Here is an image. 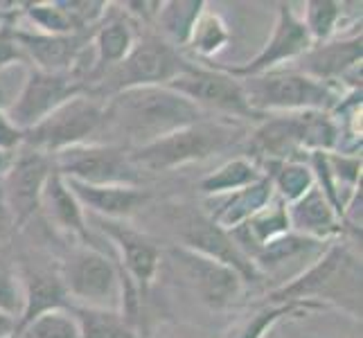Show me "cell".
Returning <instances> with one entry per match:
<instances>
[{"mask_svg":"<svg viewBox=\"0 0 363 338\" xmlns=\"http://www.w3.org/2000/svg\"><path fill=\"white\" fill-rule=\"evenodd\" d=\"M201 120L206 111L167 86L127 89L104 104V122L116 124L140 147Z\"/></svg>","mask_w":363,"mask_h":338,"instance_id":"obj_1","label":"cell"},{"mask_svg":"<svg viewBox=\"0 0 363 338\" xmlns=\"http://www.w3.org/2000/svg\"><path fill=\"white\" fill-rule=\"evenodd\" d=\"M240 127L233 122L201 120L190 127L172 131L158 140L138 147L129 156L135 169H172L185 162L206 160L237 140Z\"/></svg>","mask_w":363,"mask_h":338,"instance_id":"obj_2","label":"cell"},{"mask_svg":"<svg viewBox=\"0 0 363 338\" xmlns=\"http://www.w3.org/2000/svg\"><path fill=\"white\" fill-rule=\"evenodd\" d=\"M250 111H328L334 106V93L328 84L303 72L271 70L242 79Z\"/></svg>","mask_w":363,"mask_h":338,"instance_id":"obj_3","label":"cell"},{"mask_svg":"<svg viewBox=\"0 0 363 338\" xmlns=\"http://www.w3.org/2000/svg\"><path fill=\"white\" fill-rule=\"evenodd\" d=\"M104 124V104L84 93L55 108L45 120L23 133V145L36 152L57 154L74 145H86Z\"/></svg>","mask_w":363,"mask_h":338,"instance_id":"obj_4","label":"cell"},{"mask_svg":"<svg viewBox=\"0 0 363 338\" xmlns=\"http://www.w3.org/2000/svg\"><path fill=\"white\" fill-rule=\"evenodd\" d=\"M66 293L84 307L116 309L120 307L122 282L116 264L95 248H74L59 271Z\"/></svg>","mask_w":363,"mask_h":338,"instance_id":"obj_5","label":"cell"},{"mask_svg":"<svg viewBox=\"0 0 363 338\" xmlns=\"http://www.w3.org/2000/svg\"><path fill=\"white\" fill-rule=\"evenodd\" d=\"M55 171L59 176L89 185H138V169L131 158L113 145H74L57 152Z\"/></svg>","mask_w":363,"mask_h":338,"instance_id":"obj_6","label":"cell"},{"mask_svg":"<svg viewBox=\"0 0 363 338\" xmlns=\"http://www.w3.org/2000/svg\"><path fill=\"white\" fill-rule=\"evenodd\" d=\"M190 68L185 59L169 43L147 39L131 47V52L120 64L106 72L108 86L116 93L140 86H167L183 70Z\"/></svg>","mask_w":363,"mask_h":338,"instance_id":"obj_7","label":"cell"},{"mask_svg":"<svg viewBox=\"0 0 363 338\" xmlns=\"http://www.w3.org/2000/svg\"><path fill=\"white\" fill-rule=\"evenodd\" d=\"M52 171V158L28 145H21L18 154L11 156V165L3 176L0 198L14 219V225L25 223L39 210L41 192Z\"/></svg>","mask_w":363,"mask_h":338,"instance_id":"obj_8","label":"cell"},{"mask_svg":"<svg viewBox=\"0 0 363 338\" xmlns=\"http://www.w3.org/2000/svg\"><path fill=\"white\" fill-rule=\"evenodd\" d=\"M172 225L177 230L179 240L183 242V248H190L199 255L221 261V264L240 273L242 278H257V269L253 266L250 257L244 255V250L235 244L230 232L221 230L210 217L194 210L179 208L172 215Z\"/></svg>","mask_w":363,"mask_h":338,"instance_id":"obj_9","label":"cell"},{"mask_svg":"<svg viewBox=\"0 0 363 338\" xmlns=\"http://www.w3.org/2000/svg\"><path fill=\"white\" fill-rule=\"evenodd\" d=\"M84 93V84L70 74H50L30 68L23 91L9 106L7 118L23 133L45 120L55 108Z\"/></svg>","mask_w":363,"mask_h":338,"instance_id":"obj_10","label":"cell"},{"mask_svg":"<svg viewBox=\"0 0 363 338\" xmlns=\"http://www.w3.org/2000/svg\"><path fill=\"white\" fill-rule=\"evenodd\" d=\"M359 284H361V264H357V259L343 246H334L303 278H298L289 286H282L275 293V300H286V298L291 300L303 295H323V298L350 295L352 300H357Z\"/></svg>","mask_w":363,"mask_h":338,"instance_id":"obj_11","label":"cell"},{"mask_svg":"<svg viewBox=\"0 0 363 338\" xmlns=\"http://www.w3.org/2000/svg\"><path fill=\"white\" fill-rule=\"evenodd\" d=\"M167 89L187 97L201 111L203 106H208V108L230 113V116H242V118L255 116L246 102L242 79L223 72L221 68L210 70V68L190 66L187 70H183L177 79H172L167 84Z\"/></svg>","mask_w":363,"mask_h":338,"instance_id":"obj_12","label":"cell"},{"mask_svg":"<svg viewBox=\"0 0 363 338\" xmlns=\"http://www.w3.org/2000/svg\"><path fill=\"white\" fill-rule=\"evenodd\" d=\"M172 261L177 271L185 278V282L201 295L203 303L210 307H223L233 303L242 289V275L230 266L221 264L217 259H210L194 253L190 248H172Z\"/></svg>","mask_w":363,"mask_h":338,"instance_id":"obj_13","label":"cell"},{"mask_svg":"<svg viewBox=\"0 0 363 338\" xmlns=\"http://www.w3.org/2000/svg\"><path fill=\"white\" fill-rule=\"evenodd\" d=\"M311 45H314V41H311L303 18H298L289 5H280V16H278V23H275L273 36L267 43V47L262 50L253 61H248V64L235 66V68L223 66L221 70L233 74L237 79L255 77V74L271 72L275 66L282 64V61H289V59L305 55Z\"/></svg>","mask_w":363,"mask_h":338,"instance_id":"obj_14","label":"cell"},{"mask_svg":"<svg viewBox=\"0 0 363 338\" xmlns=\"http://www.w3.org/2000/svg\"><path fill=\"white\" fill-rule=\"evenodd\" d=\"M25 61H32L34 70L50 74H70L84 52V36L79 34H43L14 30Z\"/></svg>","mask_w":363,"mask_h":338,"instance_id":"obj_15","label":"cell"},{"mask_svg":"<svg viewBox=\"0 0 363 338\" xmlns=\"http://www.w3.org/2000/svg\"><path fill=\"white\" fill-rule=\"evenodd\" d=\"M64 181L79 205L97 215L99 219L111 221L129 217L131 212H135L147 201V194L138 185H89L70 179Z\"/></svg>","mask_w":363,"mask_h":338,"instance_id":"obj_16","label":"cell"},{"mask_svg":"<svg viewBox=\"0 0 363 338\" xmlns=\"http://www.w3.org/2000/svg\"><path fill=\"white\" fill-rule=\"evenodd\" d=\"M307 113L300 116H282L264 122L253 135V149L257 154L267 156L269 162L289 160L298 147H305V131H307Z\"/></svg>","mask_w":363,"mask_h":338,"instance_id":"obj_17","label":"cell"},{"mask_svg":"<svg viewBox=\"0 0 363 338\" xmlns=\"http://www.w3.org/2000/svg\"><path fill=\"white\" fill-rule=\"evenodd\" d=\"M361 61V39L334 41L325 45H311L303 55V64L296 72H303L316 81H332L347 70H357Z\"/></svg>","mask_w":363,"mask_h":338,"instance_id":"obj_18","label":"cell"},{"mask_svg":"<svg viewBox=\"0 0 363 338\" xmlns=\"http://www.w3.org/2000/svg\"><path fill=\"white\" fill-rule=\"evenodd\" d=\"M286 215H289L291 228L311 240L320 242L323 237L339 232V212L316 185H311L307 194L294 201L291 208H286Z\"/></svg>","mask_w":363,"mask_h":338,"instance_id":"obj_19","label":"cell"},{"mask_svg":"<svg viewBox=\"0 0 363 338\" xmlns=\"http://www.w3.org/2000/svg\"><path fill=\"white\" fill-rule=\"evenodd\" d=\"M66 286L61 282L59 273L50 271H34L25 278V291H23V311L18 318L16 334L28 327V325L39 318L45 311L64 309L66 307Z\"/></svg>","mask_w":363,"mask_h":338,"instance_id":"obj_20","label":"cell"},{"mask_svg":"<svg viewBox=\"0 0 363 338\" xmlns=\"http://www.w3.org/2000/svg\"><path fill=\"white\" fill-rule=\"evenodd\" d=\"M99 221L104 225V232L120 248V255L124 259L127 271L138 282H145V284L152 282L158 269V261H160L156 246L152 242H147L145 237H140L138 232L122 228L120 223H113L108 219H99Z\"/></svg>","mask_w":363,"mask_h":338,"instance_id":"obj_21","label":"cell"},{"mask_svg":"<svg viewBox=\"0 0 363 338\" xmlns=\"http://www.w3.org/2000/svg\"><path fill=\"white\" fill-rule=\"evenodd\" d=\"M45 210V217L50 223L57 225L59 230H64L68 235H86V217H84V208L79 205L77 198L72 196L68 190L66 181L59 176L57 171L50 174V179L41 192V205Z\"/></svg>","mask_w":363,"mask_h":338,"instance_id":"obj_22","label":"cell"},{"mask_svg":"<svg viewBox=\"0 0 363 338\" xmlns=\"http://www.w3.org/2000/svg\"><path fill=\"white\" fill-rule=\"evenodd\" d=\"M273 196V185L269 176H262L257 183L246 185L242 190L223 194V205L212 215L210 219L215 221L221 230H235L244 225L250 217L264 208Z\"/></svg>","mask_w":363,"mask_h":338,"instance_id":"obj_23","label":"cell"},{"mask_svg":"<svg viewBox=\"0 0 363 338\" xmlns=\"http://www.w3.org/2000/svg\"><path fill=\"white\" fill-rule=\"evenodd\" d=\"M68 311L77 320L82 338H135L129 320L116 309L72 305Z\"/></svg>","mask_w":363,"mask_h":338,"instance_id":"obj_24","label":"cell"},{"mask_svg":"<svg viewBox=\"0 0 363 338\" xmlns=\"http://www.w3.org/2000/svg\"><path fill=\"white\" fill-rule=\"evenodd\" d=\"M135 36L129 23L108 21L95 34V68L99 72L113 70L120 61L131 52Z\"/></svg>","mask_w":363,"mask_h":338,"instance_id":"obj_25","label":"cell"},{"mask_svg":"<svg viewBox=\"0 0 363 338\" xmlns=\"http://www.w3.org/2000/svg\"><path fill=\"white\" fill-rule=\"evenodd\" d=\"M262 179V171L246 158H235L219 167L215 174H210L201 181V190L210 196H221L242 190L246 185H253Z\"/></svg>","mask_w":363,"mask_h":338,"instance_id":"obj_26","label":"cell"},{"mask_svg":"<svg viewBox=\"0 0 363 338\" xmlns=\"http://www.w3.org/2000/svg\"><path fill=\"white\" fill-rule=\"evenodd\" d=\"M271 171V185L278 190L282 201H298L300 196L309 192V187L314 185V174L309 167H305V162L298 160H278L269 162Z\"/></svg>","mask_w":363,"mask_h":338,"instance_id":"obj_27","label":"cell"},{"mask_svg":"<svg viewBox=\"0 0 363 338\" xmlns=\"http://www.w3.org/2000/svg\"><path fill=\"white\" fill-rule=\"evenodd\" d=\"M206 3L192 0V3H162L158 9V25L174 43H187L196 18L201 16Z\"/></svg>","mask_w":363,"mask_h":338,"instance_id":"obj_28","label":"cell"},{"mask_svg":"<svg viewBox=\"0 0 363 338\" xmlns=\"http://www.w3.org/2000/svg\"><path fill=\"white\" fill-rule=\"evenodd\" d=\"M318 240H311V237L298 235V232H284L280 237H275L269 244H264L259 250H255V261L253 266H280L286 259H294L300 253H307V250L318 248Z\"/></svg>","mask_w":363,"mask_h":338,"instance_id":"obj_29","label":"cell"},{"mask_svg":"<svg viewBox=\"0 0 363 338\" xmlns=\"http://www.w3.org/2000/svg\"><path fill=\"white\" fill-rule=\"evenodd\" d=\"M228 39H230V34H228L226 23H223L217 14L203 9L201 16H199L194 23L190 41L187 43H190V47L201 57H212L228 43Z\"/></svg>","mask_w":363,"mask_h":338,"instance_id":"obj_30","label":"cell"},{"mask_svg":"<svg viewBox=\"0 0 363 338\" xmlns=\"http://www.w3.org/2000/svg\"><path fill=\"white\" fill-rule=\"evenodd\" d=\"M18 334L21 338H82L77 320L72 318L68 307L45 311V314L34 318Z\"/></svg>","mask_w":363,"mask_h":338,"instance_id":"obj_31","label":"cell"},{"mask_svg":"<svg viewBox=\"0 0 363 338\" xmlns=\"http://www.w3.org/2000/svg\"><path fill=\"white\" fill-rule=\"evenodd\" d=\"M25 14L34 23V32L43 34H77V25L72 23L61 3H32L25 5Z\"/></svg>","mask_w":363,"mask_h":338,"instance_id":"obj_32","label":"cell"},{"mask_svg":"<svg viewBox=\"0 0 363 338\" xmlns=\"http://www.w3.org/2000/svg\"><path fill=\"white\" fill-rule=\"evenodd\" d=\"M341 5L339 3H330V0H314V3H307L305 11V28L311 36V41H328L336 30V23L341 16Z\"/></svg>","mask_w":363,"mask_h":338,"instance_id":"obj_33","label":"cell"},{"mask_svg":"<svg viewBox=\"0 0 363 338\" xmlns=\"http://www.w3.org/2000/svg\"><path fill=\"white\" fill-rule=\"evenodd\" d=\"M28 64H14L0 70V111L7 113L9 106L16 102L18 93L23 91L25 79H28Z\"/></svg>","mask_w":363,"mask_h":338,"instance_id":"obj_34","label":"cell"},{"mask_svg":"<svg viewBox=\"0 0 363 338\" xmlns=\"http://www.w3.org/2000/svg\"><path fill=\"white\" fill-rule=\"evenodd\" d=\"M0 311H5L16 320L23 311V293L18 291L16 280L7 271H0Z\"/></svg>","mask_w":363,"mask_h":338,"instance_id":"obj_35","label":"cell"},{"mask_svg":"<svg viewBox=\"0 0 363 338\" xmlns=\"http://www.w3.org/2000/svg\"><path fill=\"white\" fill-rule=\"evenodd\" d=\"M14 64H25L23 50L16 41L14 30L9 28H0V70Z\"/></svg>","mask_w":363,"mask_h":338,"instance_id":"obj_36","label":"cell"},{"mask_svg":"<svg viewBox=\"0 0 363 338\" xmlns=\"http://www.w3.org/2000/svg\"><path fill=\"white\" fill-rule=\"evenodd\" d=\"M284 311H286V307L271 309V311H262V314H257L240 334H237V338H264L267 329L284 314Z\"/></svg>","mask_w":363,"mask_h":338,"instance_id":"obj_37","label":"cell"},{"mask_svg":"<svg viewBox=\"0 0 363 338\" xmlns=\"http://www.w3.org/2000/svg\"><path fill=\"white\" fill-rule=\"evenodd\" d=\"M21 145H23V131L9 122L7 113L0 111V152L11 154Z\"/></svg>","mask_w":363,"mask_h":338,"instance_id":"obj_38","label":"cell"},{"mask_svg":"<svg viewBox=\"0 0 363 338\" xmlns=\"http://www.w3.org/2000/svg\"><path fill=\"white\" fill-rule=\"evenodd\" d=\"M11 225H14V219H11L9 210L5 208L3 198H0V240H3V237L11 230Z\"/></svg>","mask_w":363,"mask_h":338,"instance_id":"obj_39","label":"cell"},{"mask_svg":"<svg viewBox=\"0 0 363 338\" xmlns=\"http://www.w3.org/2000/svg\"><path fill=\"white\" fill-rule=\"evenodd\" d=\"M11 156H14V154L0 152V179H3L5 174H7V169H9V165H11Z\"/></svg>","mask_w":363,"mask_h":338,"instance_id":"obj_40","label":"cell"}]
</instances>
